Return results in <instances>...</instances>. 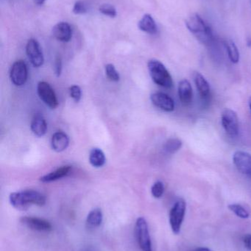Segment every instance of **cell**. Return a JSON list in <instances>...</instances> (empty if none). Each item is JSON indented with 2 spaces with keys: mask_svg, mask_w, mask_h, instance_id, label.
Here are the masks:
<instances>
[{
  "mask_svg": "<svg viewBox=\"0 0 251 251\" xmlns=\"http://www.w3.org/2000/svg\"><path fill=\"white\" fill-rule=\"evenodd\" d=\"M26 53L29 61L34 67L39 68L44 64V54L36 40L31 38L28 41Z\"/></svg>",
  "mask_w": 251,
  "mask_h": 251,
  "instance_id": "obj_10",
  "label": "cell"
},
{
  "mask_svg": "<svg viewBox=\"0 0 251 251\" xmlns=\"http://www.w3.org/2000/svg\"><path fill=\"white\" fill-rule=\"evenodd\" d=\"M106 156L101 149L94 148L90 151L89 162L94 168H101L106 163Z\"/></svg>",
  "mask_w": 251,
  "mask_h": 251,
  "instance_id": "obj_21",
  "label": "cell"
},
{
  "mask_svg": "<svg viewBox=\"0 0 251 251\" xmlns=\"http://www.w3.org/2000/svg\"><path fill=\"white\" fill-rule=\"evenodd\" d=\"M165 193V185L161 181H156L151 187V193L153 197L160 199Z\"/></svg>",
  "mask_w": 251,
  "mask_h": 251,
  "instance_id": "obj_26",
  "label": "cell"
},
{
  "mask_svg": "<svg viewBox=\"0 0 251 251\" xmlns=\"http://www.w3.org/2000/svg\"><path fill=\"white\" fill-rule=\"evenodd\" d=\"M249 109H250V111L251 113V97H250V98H249Z\"/></svg>",
  "mask_w": 251,
  "mask_h": 251,
  "instance_id": "obj_34",
  "label": "cell"
},
{
  "mask_svg": "<svg viewBox=\"0 0 251 251\" xmlns=\"http://www.w3.org/2000/svg\"><path fill=\"white\" fill-rule=\"evenodd\" d=\"M37 92L40 100L50 109H56L58 106V101L54 90L47 82H39L37 85Z\"/></svg>",
  "mask_w": 251,
  "mask_h": 251,
  "instance_id": "obj_7",
  "label": "cell"
},
{
  "mask_svg": "<svg viewBox=\"0 0 251 251\" xmlns=\"http://www.w3.org/2000/svg\"><path fill=\"white\" fill-rule=\"evenodd\" d=\"M228 209L242 219H247L250 217L249 212L242 205L238 204V203H232V204L228 205Z\"/></svg>",
  "mask_w": 251,
  "mask_h": 251,
  "instance_id": "obj_24",
  "label": "cell"
},
{
  "mask_svg": "<svg viewBox=\"0 0 251 251\" xmlns=\"http://www.w3.org/2000/svg\"><path fill=\"white\" fill-rule=\"evenodd\" d=\"M186 26L197 41L208 48L213 49L218 46V40L212 28L197 13H193L187 18Z\"/></svg>",
  "mask_w": 251,
  "mask_h": 251,
  "instance_id": "obj_1",
  "label": "cell"
},
{
  "mask_svg": "<svg viewBox=\"0 0 251 251\" xmlns=\"http://www.w3.org/2000/svg\"><path fill=\"white\" fill-rule=\"evenodd\" d=\"M150 100L156 107L163 111L170 113L175 110V101L169 96L165 93H154L150 96Z\"/></svg>",
  "mask_w": 251,
  "mask_h": 251,
  "instance_id": "obj_13",
  "label": "cell"
},
{
  "mask_svg": "<svg viewBox=\"0 0 251 251\" xmlns=\"http://www.w3.org/2000/svg\"><path fill=\"white\" fill-rule=\"evenodd\" d=\"M28 77V66L23 60H18L12 66L10 78L13 85L22 86L26 83Z\"/></svg>",
  "mask_w": 251,
  "mask_h": 251,
  "instance_id": "obj_9",
  "label": "cell"
},
{
  "mask_svg": "<svg viewBox=\"0 0 251 251\" xmlns=\"http://www.w3.org/2000/svg\"><path fill=\"white\" fill-rule=\"evenodd\" d=\"M187 203L185 201L180 199L174 204L169 212V224L171 229L175 234H178L181 231V226L185 217Z\"/></svg>",
  "mask_w": 251,
  "mask_h": 251,
  "instance_id": "obj_5",
  "label": "cell"
},
{
  "mask_svg": "<svg viewBox=\"0 0 251 251\" xmlns=\"http://www.w3.org/2000/svg\"><path fill=\"white\" fill-rule=\"evenodd\" d=\"M243 243L248 250L251 251V234H247L243 238Z\"/></svg>",
  "mask_w": 251,
  "mask_h": 251,
  "instance_id": "obj_31",
  "label": "cell"
},
{
  "mask_svg": "<svg viewBox=\"0 0 251 251\" xmlns=\"http://www.w3.org/2000/svg\"><path fill=\"white\" fill-rule=\"evenodd\" d=\"M183 143L180 139L169 138L164 144L163 149L168 154H173L182 148Z\"/></svg>",
  "mask_w": 251,
  "mask_h": 251,
  "instance_id": "obj_23",
  "label": "cell"
},
{
  "mask_svg": "<svg viewBox=\"0 0 251 251\" xmlns=\"http://www.w3.org/2000/svg\"><path fill=\"white\" fill-rule=\"evenodd\" d=\"M69 145V138L63 131H57L52 137V149L56 152H62L67 149Z\"/></svg>",
  "mask_w": 251,
  "mask_h": 251,
  "instance_id": "obj_16",
  "label": "cell"
},
{
  "mask_svg": "<svg viewBox=\"0 0 251 251\" xmlns=\"http://www.w3.org/2000/svg\"><path fill=\"white\" fill-rule=\"evenodd\" d=\"M72 11L77 15L85 14L88 12V6L84 1L78 0L74 4Z\"/></svg>",
  "mask_w": 251,
  "mask_h": 251,
  "instance_id": "obj_28",
  "label": "cell"
},
{
  "mask_svg": "<svg viewBox=\"0 0 251 251\" xmlns=\"http://www.w3.org/2000/svg\"><path fill=\"white\" fill-rule=\"evenodd\" d=\"M69 95L72 97V100L76 103L79 102L81 100V96H82V93H81V89L78 85H72L69 88Z\"/></svg>",
  "mask_w": 251,
  "mask_h": 251,
  "instance_id": "obj_29",
  "label": "cell"
},
{
  "mask_svg": "<svg viewBox=\"0 0 251 251\" xmlns=\"http://www.w3.org/2000/svg\"><path fill=\"white\" fill-rule=\"evenodd\" d=\"M62 72V61L60 57H57L55 61V74L56 76H60Z\"/></svg>",
  "mask_w": 251,
  "mask_h": 251,
  "instance_id": "obj_30",
  "label": "cell"
},
{
  "mask_svg": "<svg viewBox=\"0 0 251 251\" xmlns=\"http://www.w3.org/2000/svg\"><path fill=\"white\" fill-rule=\"evenodd\" d=\"M71 171H72V167L63 166L58 168V169L56 170L53 172L50 173V174L41 177L40 181L43 183H49L57 181V180L60 179V178L69 175Z\"/></svg>",
  "mask_w": 251,
  "mask_h": 251,
  "instance_id": "obj_19",
  "label": "cell"
},
{
  "mask_svg": "<svg viewBox=\"0 0 251 251\" xmlns=\"http://www.w3.org/2000/svg\"><path fill=\"white\" fill-rule=\"evenodd\" d=\"M224 44H225V47L226 49L227 54H228L230 61L234 63V64L238 63L240 62V51H239L234 41L228 40V41H225Z\"/></svg>",
  "mask_w": 251,
  "mask_h": 251,
  "instance_id": "obj_22",
  "label": "cell"
},
{
  "mask_svg": "<svg viewBox=\"0 0 251 251\" xmlns=\"http://www.w3.org/2000/svg\"><path fill=\"white\" fill-rule=\"evenodd\" d=\"M53 35L61 42H69L72 39V27L67 22H59L53 26Z\"/></svg>",
  "mask_w": 251,
  "mask_h": 251,
  "instance_id": "obj_15",
  "label": "cell"
},
{
  "mask_svg": "<svg viewBox=\"0 0 251 251\" xmlns=\"http://www.w3.org/2000/svg\"><path fill=\"white\" fill-rule=\"evenodd\" d=\"M10 204L19 210H26L31 205L42 206L45 205L46 197L39 192L28 190L12 193L9 196Z\"/></svg>",
  "mask_w": 251,
  "mask_h": 251,
  "instance_id": "obj_2",
  "label": "cell"
},
{
  "mask_svg": "<svg viewBox=\"0 0 251 251\" xmlns=\"http://www.w3.org/2000/svg\"><path fill=\"white\" fill-rule=\"evenodd\" d=\"M99 10L100 13H103L105 16H109L111 18L116 17L117 13H116V8L111 4H103L99 7Z\"/></svg>",
  "mask_w": 251,
  "mask_h": 251,
  "instance_id": "obj_27",
  "label": "cell"
},
{
  "mask_svg": "<svg viewBox=\"0 0 251 251\" xmlns=\"http://www.w3.org/2000/svg\"><path fill=\"white\" fill-rule=\"evenodd\" d=\"M233 163L237 171L251 180V154L243 151H237L233 155Z\"/></svg>",
  "mask_w": 251,
  "mask_h": 251,
  "instance_id": "obj_8",
  "label": "cell"
},
{
  "mask_svg": "<svg viewBox=\"0 0 251 251\" xmlns=\"http://www.w3.org/2000/svg\"><path fill=\"white\" fill-rule=\"evenodd\" d=\"M135 234L137 243L141 251H153L148 224L142 217H140L137 220L135 225Z\"/></svg>",
  "mask_w": 251,
  "mask_h": 251,
  "instance_id": "obj_4",
  "label": "cell"
},
{
  "mask_svg": "<svg viewBox=\"0 0 251 251\" xmlns=\"http://www.w3.org/2000/svg\"><path fill=\"white\" fill-rule=\"evenodd\" d=\"M32 1L37 5H42L45 2L46 0H32Z\"/></svg>",
  "mask_w": 251,
  "mask_h": 251,
  "instance_id": "obj_32",
  "label": "cell"
},
{
  "mask_svg": "<svg viewBox=\"0 0 251 251\" xmlns=\"http://www.w3.org/2000/svg\"><path fill=\"white\" fill-rule=\"evenodd\" d=\"M103 215L100 208L92 209L88 213L86 218V226L89 228H96L101 225L103 222Z\"/></svg>",
  "mask_w": 251,
  "mask_h": 251,
  "instance_id": "obj_20",
  "label": "cell"
},
{
  "mask_svg": "<svg viewBox=\"0 0 251 251\" xmlns=\"http://www.w3.org/2000/svg\"><path fill=\"white\" fill-rule=\"evenodd\" d=\"M21 223L29 229L40 232H50L53 226L49 221L35 217H23L20 219Z\"/></svg>",
  "mask_w": 251,
  "mask_h": 251,
  "instance_id": "obj_12",
  "label": "cell"
},
{
  "mask_svg": "<svg viewBox=\"0 0 251 251\" xmlns=\"http://www.w3.org/2000/svg\"><path fill=\"white\" fill-rule=\"evenodd\" d=\"M84 251H94L91 249H85V250Z\"/></svg>",
  "mask_w": 251,
  "mask_h": 251,
  "instance_id": "obj_35",
  "label": "cell"
},
{
  "mask_svg": "<svg viewBox=\"0 0 251 251\" xmlns=\"http://www.w3.org/2000/svg\"><path fill=\"white\" fill-rule=\"evenodd\" d=\"M195 251H212L211 249H208V248H197Z\"/></svg>",
  "mask_w": 251,
  "mask_h": 251,
  "instance_id": "obj_33",
  "label": "cell"
},
{
  "mask_svg": "<svg viewBox=\"0 0 251 251\" xmlns=\"http://www.w3.org/2000/svg\"><path fill=\"white\" fill-rule=\"evenodd\" d=\"M147 68L152 79L156 85L165 88L173 86L172 76L162 62L157 60H150Z\"/></svg>",
  "mask_w": 251,
  "mask_h": 251,
  "instance_id": "obj_3",
  "label": "cell"
},
{
  "mask_svg": "<svg viewBox=\"0 0 251 251\" xmlns=\"http://www.w3.org/2000/svg\"><path fill=\"white\" fill-rule=\"evenodd\" d=\"M30 128L35 136L38 137H43L47 133V122L41 115L36 114L32 119Z\"/></svg>",
  "mask_w": 251,
  "mask_h": 251,
  "instance_id": "obj_18",
  "label": "cell"
},
{
  "mask_svg": "<svg viewBox=\"0 0 251 251\" xmlns=\"http://www.w3.org/2000/svg\"><path fill=\"white\" fill-rule=\"evenodd\" d=\"M106 74L107 77L113 82H118L120 79L119 74L116 71V68L113 64H107L106 66Z\"/></svg>",
  "mask_w": 251,
  "mask_h": 251,
  "instance_id": "obj_25",
  "label": "cell"
},
{
  "mask_svg": "<svg viewBox=\"0 0 251 251\" xmlns=\"http://www.w3.org/2000/svg\"><path fill=\"white\" fill-rule=\"evenodd\" d=\"M138 27L140 30L150 35H156L159 32L156 21L154 20L153 16L148 13L144 15L141 20L139 22Z\"/></svg>",
  "mask_w": 251,
  "mask_h": 251,
  "instance_id": "obj_17",
  "label": "cell"
},
{
  "mask_svg": "<svg viewBox=\"0 0 251 251\" xmlns=\"http://www.w3.org/2000/svg\"><path fill=\"white\" fill-rule=\"evenodd\" d=\"M221 124L225 133L229 137L235 138L240 132L238 116L234 110L227 109L223 112L221 116Z\"/></svg>",
  "mask_w": 251,
  "mask_h": 251,
  "instance_id": "obj_6",
  "label": "cell"
},
{
  "mask_svg": "<svg viewBox=\"0 0 251 251\" xmlns=\"http://www.w3.org/2000/svg\"><path fill=\"white\" fill-rule=\"evenodd\" d=\"M193 78H194L195 84L196 88L198 91L202 101L204 104H208L212 98L210 85L206 80V78L199 72H195Z\"/></svg>",
  "mask_w": 251,
  "mask_h": 251,
  "instance_id": "obj_11",
  "label": "cell"
},
{
  "mask_svg": "<svg viewBox=\"0 0 251 251\" xmlns=\"http://www.w3.org/2000/svg\"><path fill=\"white\" fill-rule=\"evenodd\" d=\"M178 97L183 105L187 107L193 102V91L191 84L187 79H183L178 84Z\"/></svg>",
  "mask_w": 251,
  "mask_h": 251,
  "instance_id": "obj_14",
  "label": "cell"
}]
</instances>
